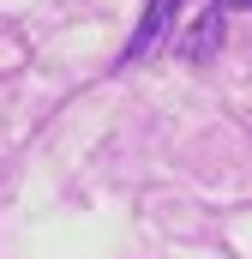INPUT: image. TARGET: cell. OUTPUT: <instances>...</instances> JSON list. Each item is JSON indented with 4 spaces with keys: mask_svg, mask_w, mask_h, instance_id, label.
I'll list each match as a JSON object with an SVG mask.
<instances>
[{
    "mask_svg": "<svg viewBox=\"0 0 252 259\" xmlns=\"http://www.w3.org/2000/svg\"><path fill=\"white\" fill-rule=\"evenodd\" d=\"M174 12H180V0H150V6H144V18H138V30L126 36V49H120V61H114V66H138L156 42H162V30L174 24Z\"/></svg>",
    "mask_w": 252,
    "mask_h": 259,
    "instance_id": "cell-1",
    "label": "cell"
},
{
    "mask_svg": "<svg viewBox=\"0 0 252 259\" xmlns=\"http://www.w3.org/2000/svg\"><path fill=\"white\" fill-rule=\"evenodd\" d=\"M222 30H228V12L204 6L198 24L180 36V61H186V66H210V61H216V49H222Z\"/></svg>",
    "mask_w": 252,
    "mask_h": 259,
    "instance_id": "cell-2",
    "label": "cell"
},
{
    "mask_svg": "<svg viewBox=\"0 0 252 259\" xmlns=\"http://www.w3.org/2000/svg\"><path fill=\"white\" fill-rule=\"evenodd\" d=\"M210 6H216V12H228V6H234V12H252V0H210Z\"/></svg>",
    "mask_w": 252,
    "mask_h": 259,
    "instance_id": "cell-3",
    "label": "cell"
}]
</instances>
